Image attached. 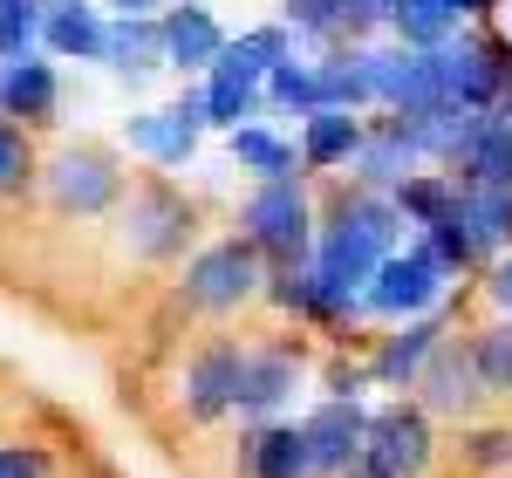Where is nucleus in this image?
<instances>
[{"mask_svg": "<svg viewBox=\"0 0 512 478\" xmlns=\"http://www.w3.org/2000/svg\"><path fill=\"white\" fill-rule=\"evenodd\" d=\"M396 239H403V212L383 192L355 185V192H342L328 205V226H315V274L362 294L376 280V267L396 253Z\"/></svg>", "mask_w": 512, "mask_h": 478, "instance_id": "obj_1", "label": "nucleus"}, {"mask_svg": "<svg viewBox=\"0 0 512 478\" xmlns=\"http://www.w3.org/2000/svg\"><path fill=\"white\" fill-rule=\"evenodd\" d=\"M315 205L301 192V178L294 185H260L253 199H246V246L260 253V260H280V274H301V267H315Z\"/></svg>", "mask_w": 512, "mask_h": 478, "instance_id": "obj_2", "label": "nucleus"}, {"mask_svg": "<svg viewBox=\"0 0 512 478\" xmlns=\"http://www.w3.org/2000/svg\"><path fill=\"white\" fill-rule=\"evenodd\" d=\"M260 287H267V267H260V253H253L246 239H219V246H205L192 267H185V280H178L185 308H198V315L246 308Z\"/></svg>", "mask_w": 512, "mask_h": 478, "instance_id": "obj_3", "label": "nucleus"}, {"mask_svg": "<svg viewBox=\"0 0 512 478\" xmlns=\"http://www.w3.org/2000/svg\"><path fill=\"white\" fill-rule=\"evenodd\" d=\"M444 267H437V253L417 239V246H403V253H390L383 267H376V280L362 287V308L369 315H390V321H424V308H437V294H444Z\"/></svg>", "mask_w": 512, "mask_h": 478, "instance_id": "obj_4", "label": "nucleus"}, {"mask_svg": "<svg viewBox=\"0 0 512 478\" xmlns=\"http://www.w3.org/2000/svg\"><path fill=\"white\" fill-rule=\"evenodd\" d=\"M192 226L198 219H192V205H185V192H171L164 178H144L130 192V205H123V246L137 260H178Z\"/></svg>", "mask_w": 512, "mask_h": 478, "instance_id": "obj_5", "label": "nucleus"}, {"mask_svg": "<svg viewBox=\"0 0 512 478\" xmlns=\"http://www.w3.org/2000/svg\"><path fill=\"white\" fill-rule=\"evenodd\" d=\"M362 458L383 478H424L431 472V417H424L417 403H383V410H369Z\"/></svg>", "mask_w": 512, "mask_h": 478, "instance_id": "obj_6", "label": "nucleus"}, {"mask_svg": "<svg viewBox=\"0 0 512 478\" xmlns=\"http://www.w3.org/2000/svg\"><path fill=\"white\" fill-rule=\"evenodd\" d=\"M48 199L62 205V212H76V219H96V212H110L123 199V171L110 151H96V144H76V151H62V158L48 164Z\"/></svg>", "mask_w": 512, "mask_h": 478, "instance_id": "obj_7", "label": "nucleus"}, {"mask_svg": "<svg viewBox=\"0 0 512 478\" xmlns=\"http://www.w3.org/2000/svg\"><path fill=\"white\" fill-rule=\"evenodd\" d=\"M198 130H212V117H205V82L185 89L171 110H144V117H130V123H123V144L144 151L151 164H185L198 151Z\"/></svg>", "mask_w": 512, "mask_h": 478, "instance_id": "obj_8", "label": "nucleus"}, {"mask_svg": "<svg viewBox=\"0 0 512 478\" xmlns=\"http://www.w3.org/2000/svg\"><path fill=\"white\" fill-rule=\"evenodd\" d=\"M417 390V410L424 417H478V403H485V383H478L472 369V342H437L431 362H424V376L410 383Z\"/></svg>", "mask_w": 512, "mask_h": 478, "instance_id": "obj_9", "label": "nucleus"}, {"mask_svg": "<svg viewBox=\"0 0 512 478\" xmlns=\"http://www.w3.org/2000/svg\"><path fill=\"white\" fill-rule=\"evenodd\" d=\"M301 438H308V478H342L362 458V438H369V410L362 403H315L308 410V424H301Z\"/></svg>", "mask_w": 512, "mask_h": 478, "instance_id": "obj_10", "label": "nucleus"}, {"mask_svg": "<svg viewBox=\"0 0 512 478\" xmlns=\"http://www.w3.org/2000/svg\"><path fill=\"white\" fill-rule=\"evenodd\" d=\"M239 376H246V349L239 342H205L192 362H185V417L192 424H212L239 403Z\"/></svg>", "mask_w": 512, "mask_h": 478, "instance_id": "obj_11", "label": "nucleus"}, {"mask_svg": "<svg viewBox=\"0 0 512 478\" xmlns=\"http://www.w3.org/2000/svg\"><path fill=\"white\" fill-rule=\"evenodd\" d=\"M226 55V28L212 21L205 0H178L164 7V62L178 76H212V62Z\"/></svg>", "mask_w": 512, "mask_h": 478, "instance_id": "obj_12", "label": "nucleus"}, {"mask_svg": "<svg viewBox=\"0 0 512 478\" xmlns=\"http://www.w3.org/2000/svg\"><path fill=\"white\" fill-rule=\"evenodd\" d=\"M260 103H267V76L253 62H239L233 41H226V55L205 76V117H212V130H239V117H253Z\"/></svg>", "mask_w": 512, "mask_h": 478, "instance_id": "obj_13", "label": "nucleus"}, {"mask_svg": "<svg viewBox=\"0 0 512 478\" xmlns=\"http://www.w3.org/2000/svg\"><path fill=\"white\" fill-rule=\"evenodd\" d=\"M417 171H424V158L410 151V137L396 130V117L369 123V137H362V151H355V185L390 199L396 185H403V178H417Z\"/></svg>", "mask_w": 512, "mask_h": 478, "instance_id": "obj_14", "label": "nucleus"}, {"mask_svg": "<svg viewBox=\"0 0 512 478\" xmlns=\"http://www.w3.org/2000/svg\"><path fill=\"white\" fill-rule=\"evenodd\" d=\"M437 342H444V321H437V315L403 321L396 335H383V349L369 356V383H383V390H410V383L424 376V362H431Z\"/></svg>", "mask_w": 512, "mask_h": 478, "instance_id": "obj_15", "label": "nucleus"}, {"mask_svg": "<svg viewBox=\"0 0 512 478\" xmlns=\"http://www.w3.org/2000/svg\"><path fill=\"white\" fill-rule=\"evenodd\" d=\"M301 383V349H246V376H239V417H274Z\"/></svg>", "mask_w": 512, "mask_h": 478, "instance_id": "obj_16", "label": "nucleus"}, {"mask_svg": "<svg viewBox=\"0 0 512 478\" xmlns=\"http://www.w3.org/2000/svg\"><path fill=\"white\" fill-rule=\"evenodd\" d=\"M321 110H369L376 103V48H328L315 55Z\"/></svg>", "mask_w": 512, "mask_h": 478, "instance_id": "obj_17", "label": "nucleus"}, {"mask_svg": "<svg viewBox=\"0 0 512 478\" xmlns=\"http://www.w3.org/2000/svg\"><path fill=\"white\" fill-rule=\"evenodd\" d=\"M458 226L478 260H499L512 246V185H458Z\"/></svg>", "mask_w": 512, "mask_h": 478, "instance_id": "obj_18", "label": "nucleus"}, {"mask_svg": "<svg viewBox=\"0 0 512 478\" xmlns=\"http://www.w3.org/2000/svg\"><path fill=\"white\" fill-rule=\"evenodd\" d=\"M55 96H62V82H55V62H48V55L0 62V110H7V117L48 123V117H55Z\"/></svg>", "mask_w": 512, "mask_h": 478, "instance_id": "obj_19", "label": "nucleus"}, {"mask_svg": "<svg viewBox=\"0 0 512 478\" xmlns=\"http://www.w3.org/2000/svg\"><path fill=\"white\" fill-rule=\"evenodd\" d=\"M362 137H369V123L355 117V110H315V117H301V171L355 164Z\"/></svg>", "mask_w": 512, "mask_h": 478, "instance_id": "obj_20", "label": "nucleus"}, {"mask_svg": "<svg viewBox=\"0 0 512 478\" xmlns=\"http://www.w3.org/2000/svg\"><path fill=\"white\" fill-rule=\"evenodd\" d=\"M103 62H110L117 76L171 69V62H164V14H158V21H144V14H117V21L103 28Z\"/></svg>", "mask_w": 512, "mask_h": 478, "instance_id": "obj_21", "label": "nucleus"}, {"mask_svg": "<svg viewBox=\"0 0 512 478\" xmlns=\"http://www.w3.org/2000/svg\"><path fill=\"white\" fill-rule=\"evenodd\" d=\"M103 28L110 21L89 0H48V14H41L48 55H76V62H103Z\"/></svg>", "mask_w": 512, "mask_h": 478, "instance_id": "obj_22", "label": "nucleus"}, {"mask_svg": "<svg viewBox=\"0 0 512 478\" xmlns=\"http://www.w3.org/2000/svg\"><path fill=\"white\" fill-rule=\"evenodd\" d=\"M239 472L246 478H308V438L301 424H260L246 451H239Z\"/></svg>", "mask_w": 512, "mask_h": 478, "instance_id": "obj_23", "label": "nucleus"}, {"mask_svg": "<svg viewBox=\"0 0 512 478\" xmlns=\"http://www.w3.org/2000/svg\"><path fill=\"white\" fill-rule=\"evenodd\" d=\"M390 205L403 212V226L437 233V226L458 219V178H451V171H417V178H403V185L390 192Z\"/></svg>", "mask_w": 512, "mask_h": 478, "instance_id": "obj_24", "label": "nucleus"}, {"mask_svg": "<svg viewBox=\"0 0 512 478\" xmlns=\"http://www.w3.org/2000/svg\"><path fill=\"white\" fill-rule=\"evenodd\" d=\"M233 164L253 171L260 185H294V178H301V151L280 144L274 130H260V123H239L233 130Z\"/></svg>", "mask_w": 512, "mask_h": 478, "instance_id": "obj_25", "label": "nucleus"}, {"mask_svg": "<svg viewBox=\"0 0 512 478\" xmlns=\"http://www.w3.org/2000/svg\"><path fill=\"white\" fill-rule=\"evenodd\" d=\"M390 35H396V48L431 55L444 41H458V14L444 0H390Z\"/></svg>", "mask_w": 512, "mask_h": 478, "instance_id": "obj_26", "label": "nucleus"}, {"mask_svg": "<svg viewBox=\"0 0 512 478\" xmlns=\"http://www.w3.org/2000/svg\"><path fill=\"white\" fill-rule=\"evenodd\" d=\"M458 185H512V130L499 117H485V130L472 137V151L451 164Z\"/></svg>", "mask_w": 512, "mask_h": 478, "instance_id": "obj_27", "label": "nucleus"}, {"mask_svg": "<svg viewBox=\"0 0 512 478\" xmlns=\"http://www.w3.org/2000/svg\"><path fill=\"white\" fill-rule=\"evenodd\" d=\"M472 369L485 383V397H512V321H485L472 335Z\"/></svg>", "mask_w": 512, "mask_h": 478, "instance_id": "obj_28", "label": "nucleus"}, {"mask_svg": "<svg viewBox=\"0 0 512 478\" xmlns=\"http://www.w3.org/2000/svg\"><path fill=\"white\" fill-rule=\"evenodd\" d=\"M267 103L274 110H294V117H315L321 110V89H315V62H301V55H287L274 76H267Z\"/></svg>", "mask_w": 512, "mask_h": 478, "instance_id": "obj_29", "label": "nucleus"}, {"mask_svg": "<svg viewBox=\"0 0 512 478\" xmlns=\"http://www.w3.org/2000/svg\"><path fill=\"white\" fill-rule=\"evenodd\" d=\"M41 14H48V0H0V62H21V55H35Z\"/></svg>", "mask_w": 512, "mask_h": 478, "instance_id": "obj_30", "label": "nucleus"}, {"mask_svg": "<svg viewBox=\"0 0 512 478\" xmlns=\"http://www.w3.org/2000/svg\"><path fill=\"white\" fill-rule=\"evenodd\" d=\"M349 0H287V35L294 41H335Z\"/></svg>", "mask_w": 512, "mask_h": 478, "instance_id": "obj_31", "label": "nucleus"}, {"mask_svg": "<svg viewBox=\"0 0 512 478\" xmlns=\"http://www.w3.org/2000/svg\"><path fill=\"white\" fill-rule=\"evenodd\" d=\"M35 185V144L21 123L0 117V192H28Z\"/></svg>", "mask_w": 512, "mask_h": 478, "instance_id": "obj_32", "label": "nucleus"}, {"mask_svg": "<svg viewBox=\"0 0 512 478\" xmlns=\"http://www.w3.org/2000/svg\"><path fill=\"white\" fill-rule=\"evenodd\" d=\"M233 55H239V62H253L260 76H274L280 62L294 55V35H287V28H253V35L233 41Z\"/></svg>", "mask_w": 512, "mask_h": 478, "instance_id": "obj_33", "label": "nucleus"}, {"mask_svg": "<svg viewBox=\"0 0 512 478\" xmlns=\"http://www.w3.org/2000/svg\"><path fill=\"white\" fill-rule=\"evenodd\" d=\"M0 478H48V451L41 444H0Z\"/></svg>", "mask_w": 512, "mask_h": 478, "instance_id": "obj_34", "label": "nucleus"}, {"mask_svg": "<svg viewBox=\"0 0 512 478\" xmlns=\"http://www.w3.org/2000/svg\"><path fill=\"white\" fill-rule=\"evenodd\" d=\"M465 458H472V465H512V431H478V438L465 444Z\"/></svg>", "mask_w": 512, "mask_h": 478, "instance_id": "obj_35", "label": "nucleus"}, {"mask_svg": "<svg viewBox=\"0 0 512 478\" xmlns=\"http://www.w3.org/2000/svg\"><path fill=\"white\" fill-rule=\"evenodd\" d=\"M485 294H492V301H499V315L512 321V253H499V260H492V280H485Z\"/></svg>", "mask_w": 512, "mask_h": 478, "instance_id": "obj_36", "label": "nucleus"}, {"mask_svg": "<svg viewBox=\"0 0 512 478\" xmlns=\"http://www.w3.org/2000/svg\"><path fill=\"white\" fill-rule=\"evenodd\" d=\"M444 7H451V14H458V21H485V14H492V7H499V0H444Z\"/></svg>", "mask_w": 512, "mask_h": 478, "instance_id": "obj_37", "label": "nucleus"}, {"mask_svg": "<svg viewBox=\"0 0 512 478\" xmlns=\"http://www.w3.org/2000/svg\"><path fill=\"white\" fill-rule=\"evenodd\" d=\"M110 7H123V14H144V21H158L171 0H110Z\"/></svg>", "mask_w": 512, "mask_h": 478, "instance_id": "obj_38", "label": "nucleus"}, {"mask_svg": "<svg viewBox=\"0 0 512 478\" xmlns=\"http://www.w3.org/2000/svg\"><path fill=\"white\" fill-rule=\"evenodd\" d=\"M492 117H499V123L512 130V76H506V89H499V110H492Z\"/></svg>", "mask_w": 512, "mask_h": 478, "instance_id": "obj_39", "label": "nucleus"}, {"mask_svg": "<svg viewBox=\"0 0 512 478\" xmlns=\"http://www.w3.org/2000/svg\"><path fill=\"white\" fill-rule=\"evenodd\" d=\"M342 478H383V472H376L369 458H355V465H349V472H342Z\"/></svg>", "mask_w": 512, "mask_h": 478, "instance_id": "obj_40", "label": "nucleus"}, {"mask_svg": "<svg viewBox=\"0 0 512 478\" xmlns=\"http://www.w3.org/2000/svg\"><path fill=\"white\" fill-rule=\"evenodd\" d=\"M362 7H390V0H362Z\"/></svg>", "mask_w": 512, "mask_h": 478, "instance_id": "obj_41", "label": "nucleus"}]
</instances>
